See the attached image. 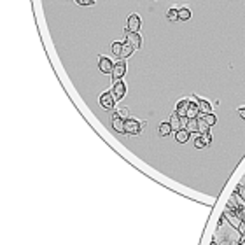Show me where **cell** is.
<instances>
[{
    "label": "cell",
    "mask_w": 245,
    "mask_h": 245,
    "mask_svg": "<svg viewBox=\"0 0 245 245\" xmlns=\"http://www.w3.org/2000/svg\"><path fill=\"white\" fill-rule=\"evenodd\" d=\"M238 114H240V117L245 121V107H240V109H238Z\"/></svg>",
    "instance_id": "28"
},
{
    "label": "cell",
    "mask_w": 245,
    "mask_h": 245,
    "mask_svg": "<svg viewBox=\"0 0 245 245\" xmlns=\"http://www.w3.org/2000/svg\"><path fill=\"white\" fill-rule=\"evenodd\" d=\"M189 107H191V98H182V100L177 102V105H175V112L179 114L181 117H186Z\"/></svg>",
    "instance_id": "8"
},
{
    "label": "cell",
    "mask_w": 245,
    "mask_h": 245,
    "mask_svg": "<svg viewBox=\"0 0 245 245\" xmlns=\"http://www.w3.org/2000/svg\"><path fill=\"white\" fill-rule=\"evenodd\" d=\"M194 147L196 149H203V147H207V144H205V140L202 138V133H194Z\"/></svg>",
    "instance_id": "21"
},
{
    "label": "cell",
    "mask_w": 245,
    "mask_h": 245,
    "mask_svg": "<svg viewBox=\"0 0 245 245\" xmlns=\"http://www.w3.org/2000/svg\"><path fill=\"white\" fill-rule=\"evenodd\" d=\"M202 138L205 140V144H207V147L212 144V135H210V131L208 133H202Z\"/></svg>",
    "instance_id": "26"
},
{
    "label": "cell",
    "mask_w": 245,
    "mask_h": 245,
    "mask_svg": "<svg viewBox=\"0 0 245 245\" xmlns=\"http://www.w3.org/2000/svg\"><path fill=\"white\" fill-rule=\"evenodd\" d=\"M158 131H159V135H161V137H168L170 133L173 131V128H172V124H170V123H161V124H159V128H158Z\"/></svg>",
    "instance_id": "17"
},
{
    "label": "cell",
    "mask_w": 245,
    "mask_h": 245,
    "mask_svg": "<svg viewBox=\"0 0 245 245\" xmlns=\"http://www.w3.org/2000/svg\"><path fill=\"white\" fill-rule=\"evenodd\" d=\"M144 124L145 123H142V121H138L135 117H128L124 121V133H128V135H140Z\"/></svg>",
    "instance_id": "2"
},
{
    "label": "cell",
    "mask_w": 245,
    "mask_h": 245,
    "mask_svg": "<svg viewBox=\"0 0 245 245\" xmlns=\"http://www.w3.org/2000/svg\"><path fill=\"white\" fill-rule=\"evenodd\" d=\"M236 193H238V194H240V196H242V198L245 200V187H243V186H240V184H238V187H236Z\"/></svg>",
    "instance_id": "27"
},
{
    "label": "cell",
    "mask_w": 245,
    "mask_h": 245,
    "mask_svg": "<svg viewBox=\"0 0 245 245\" xmlns=\"http://www.w3.org/2000/svg\"><path fill=\"white\" fill-rule=\"evenodd\" d=\"M194 98H196V103L200 107V112L202 114H212V103L207 98H202V96H194Z\"/></svg>",
    "instance_id": "11"
},
{
    "label": "cell",
    "mask_w": 245,
    "mask_h": 245,
    "mask_svg": "<svg viewBox=\"0 0 245 245\" xmlns=\"http://www.w3.org/2000/svg\"><path fill=\"white\" fill-rule=\"evenodd\" d=\"M189 138H191V133H189L186 128H182V130H179V131H175V140L179 142V144H186Z\"/></svg>",
    "instance_id": "13"
},
{
    "label": "cell",
    "mask_w": 245,
    "mask_h": 245,
    "mask_svg": "<svg viewBox=\"0 0 245 245\" xmlns=\"http://www.w3.org/2000/svg\"><path fill=\"white\" fill-rule=\"evenodd\" d=\"M243 222H245V210H243Z\"/></svg>",
    "instance_id": "29"
},
{
    "label": "cell",
    "mask_w": 245,
    "mask_h": 245,
    "mask_svg": "<svg viewBox=\"0 0 245 245\" xmlns=\"http://www.w3.org/2000/svg\"><path fill=\"white\" fill-rule=\"evenodd\" d=\"M191 16H193V11L189 7H186V5L179 7V21H189Z\"/></svg>",
    "instance_id": "15"
},
{
    "label": "cell",
    "mask_w": 245,
    "mask_h": 245,
    "mask_svg": "<svg viewBox=\"0 0 245 245\" xmlns=\"http://www.w3.org/2000/svg\"><path fill=\"white\" fill-rule=\"evenodd\" d=\"M166 19L168 21H179V7H170L168 11H166Z\"/></svg>",
    "instance_id": "18"
},
{
    "label": "cell",
    "mask_w": 245,
    "mask_h": 245,
    "mask_svg": "<svg viewBox=\"0 0 245 245\" xmlns=\"http://www.w3.org/2000/svg\"><path fill=\"white\" fill-rule=\"evenodd\" d=\"M168 123L172 124L173 131H179V130H182V128H184V124H182V117L177 114V112H173V114L170 116V121H168Z\"/></svg>",
    "instance_id": "12"
},
{
    "label": "cell",
    "mask_w": 245,
    "mask_h": 245,
    "mask_svg": "<svg viewBox=\"0 0 245 245\" xmlns=\"http://www.w3.org/2000/svg\"><path fill=\"white\" fill-rule=\"evenodd\" d=\"M243 235L240 233L238 228H235L231 222L222 215L221 221L217 222V229L212 238V245H240Z\"/></svg>",
    "instance_id": "1"
},
{
    "label": "cell",
    "mask_w": 245,
    "mask_h": 245,
    "mask_svg": "<svg viewBox=\"0 0 245 245\" xmlns=\"http://www.w3.org/2000/svg\"><path fill=\"white\" fill-rule=\"evenodd\" d=\"M142 28V19L137 12H131L126 19V30L128 32H140Z\"/></svg>",
    "instance_id": "4"
},
{
    "label": "cell",
    "mask_w": 245,
    "mask_h": 245,
    "mask_svg": "<svg viewBox=\"0 0 245 245\" xmlns=\"http://www.w3.org/2000/svg\"><path fill=\"white\" fill-rule=\"evenodd\" d=\"M114 63H116V61H112V60H110L109 56H105V54H100V56H98V69H100L102 74H112Z\"/></svg>",
    "instance_id": "5"
},
{
    "label": "cell",
    "mask_w": 245,
    "mask_h": 245,
    "mask_svg": "<svg viewBox=\"0 0 245 245\" xmlns=\"http://www.w3.org/2000/svg\"><path fill=\"white\" fill-rule=\"evenodd\" d=\"M110 91L114 93L116 100H123L124 95H126V84H124V81H123V79L114 81V86H112V90H110Z\"/></svg>",
    "instance_id": "7"
},
{
    "label": "cell",
    "mask_w": 245,
    "mask_h": 245,
    "mask_svg": "<svg viewBox=\"0 0 245 245\" xmlns=\"http://www.w3.org/2000/svg\"><path fill=\"white\" fill-rule=\"evenodd\" d=\"M114 114H117L119 117H123V119L126 121V119L130 117V109H128V107H119V109H116Z\"/></svg>",
    "instance_id": "23"
},
{
    "label": "cell",
    "mask_w": 245,
    "mask_h": 245,
    "mask_svg": "<svg viewBox=\"0 0 245 245\" xmlns=\"http://www.w3.org/2000/svg\"><path fill=\"white\" fill-rule=\"evenodd\" d=\"M208 131H210V126L202 117V114H200V117H198V133H208Z\"/></svg>",
    "instance_id": "19"
},
{
    "label": "cell",
    "mask_w": 245,
    "mask_h": 245,
    "mask_svg": "<svg viewBox=\"0 0 245 245\" xmlns=\"http://www.w3.org/2000/svg\"><path fill=\"white\" fill-rule=\"evenodd\" d=\"M222 215H224V217H226V219L231 222V224H233L235 228H238V229H240V226L243 224V219H242V217H240L236 212H233V210H229V208H226Z\"/></svg>",
    "instance_id": "9"
},
{
    "label": "cell",
    "mask_w": 245,
    "mask_h": 245,
    "mask_svg": "<svg viewBox=\"0 0 245 245\" xmlns=\"http://www.w3.org/2000/svg\"><path fill=\"white\" fill-rule=\"evenodd\" d=\"M202 117L207 121V124H208V126H214V124L217 123V117H215L214 114H202Z\"/></svg>",
    "instance_id": "24"
},
{
    "label": "cell",
    "mask_w": 245,
    "mask_h": 245,
    "mask_svg": "<svg viewBox=\"0 0 245 245\" xmlns=\"http://www.w3.org/2000/svg\"><path fill=\"white\" fill-rule=\"evenodd\" d=\"M124 74H126V61L123 60V58H119L116 63H114V70H112V79L114 81H119V79H123L124 77Z\"/></svg>",
    "instance_id": "6"
},
{
    "label": "cell",
    "mask_w": 245,
    "mask_h": 245,
    "mask_svg": "<svg viewBox=\"0 0 245 245\" xmlns=\"http://www.w3.org/2000/svg\"><path fill=\"white\" fill-rule=\"evenodd\" d=\"M126 42H130L135 49H140L142 48V37L138 32H128L126 30Z\"/></svg>",
    "instance_id": "10"
},
{
    "label": "cell",
    "mask_w": 245,
    "mask_h": 245,
    "mask_svg": "<svg viewBox=\"0 0 245 245\" xmlns=\"http://www.w3.org/2000/svg\"><path fill=\"white\" fill-rule=\"evenodd\" d=\"M74 2L81 7H91V5H95L96 0H74Z\"/></svg>",
    "instance_id": "25"
},
{
    "label": "cell",
    "mask_w": 245,
    "mask_h": 245,
    "mask_svg": "<svg viewBox=\"0 0 245 245\" xmlns=\"http://www.w3.org/2000/svg\"><path fill=\"white\" fill-rule=\"evenodd\" d=\"M116 96H114V93L112 91H103L102 95H100V105H102V109H105V110H112L114 107H116Z\"/></svg>",
    "instance_id": "3"
},
{
    "label": "cell",
    "mask_w": 245,
    "mask_h": 245,
    "mask_svg": "<svg viewBox=\"0 0 245 245\" xmlns=\"http://www.w3.org/2000/svg\"><path fill=\"white\" fill-rule=\"evenodd\" d=\"M112 128L117 131V133H124V119L119 117L117 114L112 116Z\"/></svg>",
    "instance_id": "14"
},
{
    "label": "cell",
    "mask_w": 245,
    "mask_h": 245,
    "mask_svg": "<svg viewBox=\"0 0 245 245\" xmlns=\"http://www.w3.org/2000/svg\"><path fill=\"white\" fill-rule=\"evenodd\" d=\"M186 130L189 133H198V117L196 119H189L187 124H186Z\"/></svg>",
    "instance_id": "22"
},
{
    "label": "cell",
    "mask_w": 245,
    "mask_h": 245,
    "mask_svg": "<svg viewBox=\"0 0 245 245\" xmlns=\"http://www.w3.org/2000/svg\"><path fill=\"white\" fill-rule=\"evenodd\" d=\"M123 48H124V42L116 40V42H112V46H110V51H112V54H114V56L121 58V54H123Z\"/></svg>",
    "instance_id": "16"
},
{
    "label": "cell",
    "mask_w": 245,
    "mask_h": 245,
    "mask_svg": "<svg viewBox=\"0 0 245 245\" xmlns=\"http://www.w3.org/2000/svg\"><path fill=\"white\" fill-rule=\"evenodd\" d=\"M133 51H135V48H133L130 42H126V40H124V48H123V54H121V58H123V60L130 58V56L133 54Z\"/></svg>",
    "instance_id": "20"
}]
</instances>
